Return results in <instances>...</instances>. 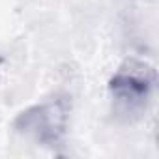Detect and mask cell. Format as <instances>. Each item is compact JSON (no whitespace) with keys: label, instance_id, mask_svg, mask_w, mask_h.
Here are the masks:
<instances>
[{"label":"cell","instance_id":"1","mask_svg":"<svg viewBox=\"0 0 159 159\" xmlns=\"http://www.w3.org/2000/svg\"><path fill=\"white\" fill-rule=\"evenodd\" d=\"M157 86V71L152 64L129 58L111 77L109 94L116 111L125 116L142 114L150 105Z\"/></svg>","mask_w":159,"mask_h":159},{"label":"cell","instance_id":"2","mask_svg":"<svg viewBox=\"0 0 159 159\" xmlns=\"http://www.w3.org/2000/svg\"><path fill=\"white\" fill-rule=\"evenodd\" d=\"M69 112V99L64 96H56L23 111L15 118L13 125L17 133L32 139L41 146H56L66 137Z\"/></svg>","mask_w":159,"mask_h":159}]
</instances>
